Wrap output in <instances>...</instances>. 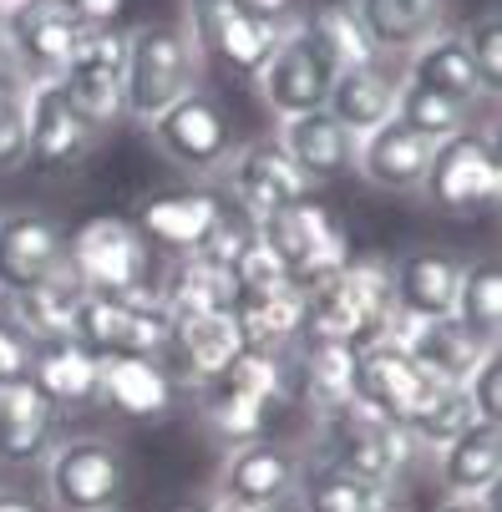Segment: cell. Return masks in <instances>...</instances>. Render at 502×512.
I'll return each instance as SVG.
<instances>
[{
  "instance_id": "6",
  "label": "cell",
  "mask_w": 502,
  "mask_h": 512,
  "mask_svg": "<svg viewBox=\"0 0 502 512\" xmlns=\"http://www.w3.org/2000/svg\"><path fill=\"white\" fill-rule=\"evenodd\" d=\"M340 77V66L330 56V46L320 41V31L310 21H295V26H284L269 61L254 71V82H259V102L274 112V122L284 117H300V112H320L330 87Z\"/></svg>"
},
{
  "instance_id": "35",
  "label": "cell",
  "mask_w": 502,
  "mask_h": 512,
  "mask_svg": "<svg viewBox=\"0 0 502 512\" xmlns=\"http://www.w3.org/2000/svg\"><path fill=\"white\" fill-rule=\"evenodd\" d=\"M300 502H305V512H401L396 492L350 477L335 462H315L300 472Z\"/></svg>"
},
{
  "instance_id": "33",
  "label": "cell",
  "mask_w": 502,
  "mask_h": 512,
  "mask_svg": "<svg viewBox=\"0 0 502 512\" xmlns=\"http://www.w3.org/2000/svg\"><path fill=\"white\" fill-rule=\"evenodd\" d=\"M26 376L46 391V401L56 411H77V406H92L97 401L102 355H92L77 340H51V345H36L31 350V371Z\"/></svg>"
},
{
  "instance_id": "30",
  "label": "cell",
  "mask_w": 502,
  "mask_h": 512,
  "mask_svg": "<svg viewBox=\"0 0 502 512\" xmlns=\"http://www.w3.org/2000/svg\"><path fill=\"white\" fill-rule=\"evenodd\" d=\"M82 295L87 289L71 279V269L61 264L51 279L21 289V295L0 300V305H6V325L11 330H21L31 345H51V340H71V315H77Z\"/></svg>"
},
{
  "instance_id": "36",
  "label": "cell",
  "mask_w": 502,
  "mask_h": 512,
  "mask_svg": "<svg viewBox=\"0 0 502 512\" xmlns=\"http://www.w3.org/2000/svg\"><path fill=\"white\" fill-rule=\"evenodd\" d=\"M300 381L315 421H330L355 406V350L350 345H305Z\"/></svg>"
},
{
  "instance_id": "29",
  "label": "cell",
  "mask_w": 502,
  "mask_h": 512,
  "mask_svg": "<svg viewBox=\"0 0 502 512\" xmlns=\"http://www.w3.org/2000/svg\"><path fill=\"white\" fill-rule=\"evenodd\" d=\"M6 16H11V31L31 66V82H56V71L66 66L71 46L82 36V21L61 0H16V6H6Z\"/></svg>"
},
{
  "instance_id": "49",
  "label": "cell",
  "mask_w": 502,
  "mask_h": 512,
  "mask_svg": "<svg viewBox=\"0 0 502 512\" xmlns=\"http://www.w3.org/2000/svg\"><path fill=\"white\" fill-rule=\"evenodd\" d=\"M61 6L77 16L82 26H112L117 16H122V6L127 0H61Z\"/></svg>"
},
{
  "instance_id": "7",
  "label": "cell",
  "mask_w": 502,
  "mask_h": 512,
  "mask_svg": "<svg viewBox=\"0 0 502 512\" xmlns=\"http://www.w3.org/2000/svg\"><path fill=\"white\" fill-rule=\"evenodd\" d=\"M168 335H173V320L158 305L153 289H137V295H82L77 315H71V340L87 345L92 355L163 360Z\"/></svg>"
},
{
  "instance_id": "3",
  "label": "cell",
  "mask_w": 502,
  "mask_h": 512,
  "mask_svg": "<svg viewBox=\"0 0 502 512\" xmlns=\"http://www.w3.org/2000/svg\"><path fill=\"white\" fill-rule=\"evenodd\" d=\"M41 477L51 512H117L127 492V457L112 436H56Z\"/></svg>"
},
{
  "instance_id": "42",
  "label": "cell",
  "mask_w": 502,
  "mask_h": 512,
  "mask_svg": "<svg viewBox=\"0 0 502 512\" xmlns=\"http://www.w3.org/2000/svg\"><path fill=\"white\" fill-rule=\"evenodd\" d=\"M310 26L320 31V41L330 46V56H335V66L345 71V66H361V61H371L376 51L366 46V36H361V26H355V16L345 11V6H325L320 16H310Z\"/></svg>"
},
{
  "instance_id": "14",
  "label": "cell",
  "mask_w": 502,
  "mask_h": 512,
  "mask_svg": "<svg viewBox=\"0 0 502 512\" xmlns=\"http://www.w3.org/2000/svg\"><path fill=\"white\" fill-rule=\"evenodd\" d=\"M432 386L437 381L391 340H371L355 350V406H366L371 416L406 426L416 416V406L432 396Z\"/></svg>"
},
{
  "instance_id": "37",
  "label": "cell",
  "mask_w": 502,
  "mask_h": 512,
  "mask_svg": "<svg viewBox=\"0 0 502 512\" xmlns=\"http://www.w3.org/2000/svg\"><path fill=\"white\" fill-rule=\"evenodd\" d=\"M452 320L462 330H472L482 345H497V335H502V269H497V259L462 264Z\"/></svg>"
},
{
  "instance_id": "4",
  "label": "cell",
  "mask_w": 502,
  "mask_h": 512,
  "mask_svg": "<svg viewBox=\"0 0 502 512\" xmlns=\"http://www.w3.org/2000/svg\"><path fill=\"white\" fill-rule=\"evenodd\" d=\"M421 193L437 213L452 218H477L497 203L502 193V153H497V127H467L447 142H437L432 168L421 178Z\"/></svg>"
},
{
  "instance_id": "18",
  "label": "cell",
  "mask_w": 502,
  "mask_h": 512,
  "mask_svg": "<svg viewBox=\"0 0 502 512\" xmlns=\"http://www.w3.org/2000/svg\"><path fill=\"white\" fill-rule=\"evenodd\" d=\"M61 411L46 401V391L31 376L0 381V467L26 472L41 467L46 452L56 447Z\"/></svg>"
},
{
  "instance_id": "40",
  "label": "cell",
  "mask_w": 502,
  "mask_h": 512,
  "mask_svg": "<svg viewBox=\"0 0 502 512\" xmlns=\"http://www.w3.org/2000/svg\"><path fill=\"white\" fill-rule=\"evenodd\" d=\"M203 421H208L213 436H224L229 447H239V442L264 436L269 406H259V401H249V396H239V391L213 381V386H203Z\"/></svg>"
},
{
  "instance_id": "32",
  "label": "cell",
  "mask_w": 502,
  "mask_h": 512,
  "mask_svg": "<svg viewBox=\"0 0 502 512\" xmlns=\"http://www.w3.org/2000/svg\"><path fill=\"white\" fill-rule=\"evenodd\" d=\"M437 477L447 497H497L502 477V426L472 421L457 442L437 452Z\"/></svg>"
},
{
  "instance_id": "12",
  "label": "cell",
  "mask_w": 502,
  "mask_h": 512,
  "mask_svg": "<svg viewBox=\"0 0 502 512\" xmlns=\"http://www.w3.org/2000/svg\"><path fill=\"white\" fill-rule=\"evenodd\" d=\"M188 36L198 46V56H213L224 61L234 71H244V77H254V71L269 61L274 41H279V21L269 16H254L244 0H188Z\"/></svg>"
},
{
  "instance_id": "28",
  "label": "cell",
  "mask_w": 502,
  "mask_h": 512,
  "mask_svg": "<svg viewBox=\"0 0 502 512\" xmlns=\"http://www.w3.org/2000/svg\"><path fill=\"white\" fill-rule=\"evenodd\" d=\"M219 213H224L219 193H158L142 203V213L132 224L142 229V239L153 249H168L173 259H183V254H198L208 244Z\"/></svg>"
},
{
  "instance_id": "20",
  "label": "cell",
  "mask_w": 502,
  "mask_h": 512,
  "mask_svg": "<svg viewBox=\"0 0 502 512\" xmlns=\"http://www.w3.org/2000/svg\"><path fill=\"white\" fill-rule=\"evenodd\" d=\"M244 325L234 310H213V315H188V320H173V335H168V350L173 355V381H188V386H213L229 365L244 355Z\"/></svg>"
},
{
  "instance_id": "53",
  "label": "cell",
  "mask_w": 502,
  "mask_h": 512,
  "mask_svg": "<svg viewBox=\"0 0 502 512\" xmlns=\"http://www.w3.org/2000/svg\"><path fill=\"white\" fill-rule=\"evenodd\" d=\"M173 512H203V507H173Z\"/></svg>"
},
{
  "instance_id": "31",
  "label": "cell",
  "mask_w": 502,
  "mask_h": 512,
  "mask_svg": "<svg viewBox=\"0 0 502 512\" xmlns=\"http://www.w3.org/2000/svg\"><path fill=\"white\" fill-rule=\"evenodd\" d=\"M153 295L168 310V320H188V315L234 310L239 305V284H234V269L213 264L203 254H183V259H173V269L163 274V284L153 289Z\"/></svg>"
},
{
  "instance_id": "45",
  "label": "cell",
  "mask_w": 502,
  "mask_h": 512,
  "mask_svg": "<svg viewBox=\"0 0 502 512\" xmlns=\"http://www.w3.org/2000/svg\"><path fill=\"white\" fill-rule=\"evenodd\" d=\"M462 396H467V406H472L477 421L502 426V360H497V350H487L472 365V376L462 381Z\"/></svg>"
},
{
  "instance_id": "50",
  "label": "cell",
  "mask_w": 502,
  "mask_h": 512,
  "mask_svg": "<svg viewBox=\"0 0 502 512\" xmlns=\"http://www.w3.org/2000/svg\"><path fill=\"white\" fill-rule=\"evenodd\" d=\"M0 512H51L46 497L26 492V487H0Z\"/></svg>"
},
{
  "instance_id": "16",
  "label": "cell",
  "mask_w": 502,
  "mask_h": 512,
  "mask_svg": "<svg viewBox=\"0 0 502 512\" xmlns=\"http://www.w3.org/2000/svg\"><path fill=\"white\" fill-rule=\"evenodd\" d=\"M300 452L284 447V442H269V436H254V442H239L229 447L224 467H219V487L234 502H249V507H284L295 492H300Z\"/></svg>"
},
{
  "instance_id": "34",
  "label": "cell",
  "mask_w": 502,
  "mask_h": 512,
  "mask_svg": "<svg viewBox=\"0 0 502 512\" xmlns=\"http://www.w3.org/2000/svg\"><path fill=\"white\" fill-rule=\"evenodd\" d=\"M239 325H244V340L254 350H284L305 340V315H310V295L300 284H279L269 295H249L234 305Z\"/></svg>"
},
{
  "instance_id": "41",
  "label": "cell",
  "mask_w": 502,
  "mask_h": 512,
  "mask_svg": "<svg viewBox=\"0 0 502 512\" xmlns=\"http://www.w3.org/2000/svg\"><path fill=\"white\" fill-rule=\"evenodd\" d=\"M219 386H229V391H239V396H249L259 406H274L284 396V386H290L284 350H254V345H244V355L219 376Z\"/></svg>"
},
{
  "instance_id": "26",
  "label": "cell",
  "mask_w": 502,
  "mask_h": 512,
  "mask_svg": "<svg viewBox=\"0 0 502 512\" xmlns=\"http://www.w3.org/2000/svg\"><path fill=\"white\" fill-rule=\"evenodd\" d=\"M97 401L127 421H163L178 401V381L153 355H102Z\"/></svg>"
},
{
  "instance_id": "43",
  "label": "cell",
  "mask_w": 502,
  "mask_h": 512,
  "mask_svg": "<svg viewBox=\"0 0 502 512\" xmlns=\"http://www.w3.org/2000/svg\"><path fill=\"white\" fill-rule=\"evenodd\" d=\"M462 41H467V51H472V66H477L487 97L497 102V92H502V21H497V11H487L482 21H472V26L462 31Z\"/></svg>"
},
{
  "instance_id": "8",
  "label": "cell",
  "mask_w": 502,
  "mask_h": 512,
  "mask_svg": "<svg viewBox=\"0 0 502 512\" xmlns=\"http://www.w3.org/2000/svg\"><path fill=\"white\" fill-rule=\"evenodd\" d=\"M259 239L279 254V264L290 269V284H300L305 295H310V289H320L350 259L340 218L325 203H315V198L284 208L274 218H259Z\"/></svg>"
},
{
  "instance_id": "54",
  "label": "cell",
  "mask_w": 502,
  "mask_h": 512,
  "mask_svg": "<svg viewBox=\"0 0 502 512\" xmlns=\"http://www.w3.org/2000/svg\"><path fill=\"white\" fill-rule=\"evenodd\" d=\"M6 6H16V0H0V11H6Z\"/></svg>"
},
{
  "instance_id": "39",
  "label": "cell",
  "mask_w": 502,
  "mask_h": 512,
  "mask_svg": "<svg viewBox=\"0 0 502 512\" xmlns=\"http://www.w3.org/2000/svg\"><path fill=\"white\" fill-rule=\"evenodd\" d=\"M472 117H477V112H472V107H462V102H452V97H437V92H421V87H406V82H401L396 122H406V127H411V132H421V137L447 142V137H457V132L477 127Z\"/></svg>"
},
{
  "instance_id": "10",
  "label": "cell",
  "mask_w": 502,
  "mask_h": 512,
  "mask_svg": "<svg viewBox=\"0 0 502 512\" xmlns=\"http://www.w3.org/2000/svg\"><path fill=\"white\" fill-rule=\"evenodd\" d=\"M320 426L330 431V457L325 462L345 467L361 482H376L386 492H396L406 467L416 462V442L406 436V426H396L386 416H371L366 406H350V411H340Z\"/></svg>"
},
{
  "instance_id": "22",
  "label": "cell",
  "mask_w": 502,
  "mask_h": 512,
  "mask_svg": "<svg viewBox=\"0 0 502 512\" xmlns=\"http://www.w3.org/2000/svg\"><path fill=\"white\" fill-rule=\"evenodd\" d=\"M366 46L386 61H406L416 46L447 31V0H350Z\"/></svg>"
},
{
  "instance_id": "38",
  "label": "cell",
  "mask_w": 502,
  "mask_h": 512,
  "mask_svg": "<svg viewBox=\"0 0 502 512\" xmlns=\"http://www.w3.org/2000/svg\"><path fill=\"white\" fill-rule=\"evenodd\" d=\"M472 421L477 416H472L462 386H432V396H426L416 406V416L406 421V436L416 442V452H442L447 442H457Z\"/></svg>"
},
{
  "instance_id": "19",
  "label": "cell",
  "mask_w": 502,
  "mask_h": 512,
  "mask_svg": "<svg viewBox=\"0 0 502 512\" xmlns=\"http://www.w3.org/2000/svg\"><path fill=\"white\" fill-rule=\"evenodd\" d=\"M381 340L401 345L437 386H462L472 376V365L487 350H497V345H482L472 330H462L452 315L447 320H401V315H391V325L381 330Z\"/></svg>"
},
{
  "instance_id": "1",
  "label": "cell",
  "mask_w": 502,
  "mask_h": 512,
  "mask_svg": "<svg viewBox=\"0 0 502 512\" xmlns=\"http://www.w3.org/2000/svg\"><path fill=\"white\" fill-rule=\"evenodd\" d=\"M391 325V259L350 254L320 289H310L305 345H350L361 350Z\"/></svg>"
},
{
  "instance_id": "46",
  "label": "cell",
  "mask_w": 502,
  "mask_h": 512,
  "mask_svg": "<svg viewBox=\"0 0 502 512\" xmlns=\"http://www.w3.org/2000/svg\"><path fill=\"white\" fill-rule=\"evenodd\" d=\"M26 168V92H0V173Z\"/></svg>"
},
{
  "instance_id": "17",
  "label": "cell",
  "mask_w": 502,
  "mask_h": 512,
  "mask_svg": "<svg viewBox=\"0 0 502 512\" xmlns=\"http://www.w3.org/2000/svg\"><path fill=\"white\" fill-rule=\"evenodd\" d=\"M229 178V193H234V208H244L254 224L259 218H274L284 208H295L305 203L315 188L300 178V168L284 158L274 142H249V148H239L224 168Z\"/></svg>"
},
{
  "instance_id": "2",
  "label": "cell",
  "mask_w": 502,
  "mask_h": 512,
  "mask_svg": "<svg viewBox=\"0 0 502 512\" xmlns=\"http://www.w3.org/2000/svg\"><path fill=\"white\" fill-rule=\"evenodd\" d=\"M203 56L178 21H148L127 31V56H122V112L137 117L142 127L158 122L173 102L198 92Z\"/></svg>"
},
{
  "instance_id": "44",
  "label": "cell",
  "mask_w": 502,
  "mask_h": 512,
  "mask_svg": "<svg viewBox=\"0 0 502 512\" xmlns=\"http://www.w3.org/2000/svg\"><path fill=\"white\" fill-rule=\"evenodd\" d=\"M234 284H239V300H249V295H269V289L290 284V269L279 264V254H274L264 239H254V244L239 254V264H234Z\"/></svg>"
},
{
  "instance_id": "21",
  "label": "cell",
  "mask_w": 502,
  "mask_h": 512,
  "mask_svg": "<svg viewBox=\"0 0 502 512\" xmlns=\"http://www.w3.org/2000/svg\"><path fill=\"white\" fill-rule=\"evenodd\" d=\"M274 148L300 168V178H305L310 188L340 183L345 173H355V137H350L325 107L274 122Z\"/></svg>"
},
{
  "instance_id": "11",
  "label": "cell",
  "mask_w": 502,
  "mask_h": 512,
  "mask_svg": "<svg viewBox=\"0 0 502 512\" xmlns=\"http://www.w3.org/2000/svg\"><path fill=\"white\" fill-rule=\"evenodd\" d=\"M148 137L158 142V153L173 168H183L193 178H219L229 168V158L239 153L229 117L219 112V102L203 97V92L173 102L158 122H148Z\"/></svg>"
},
{
  "instance_id": "5",
  "label": "cell",
  "mask_w": 502,
  "mask_h": 512,
  "mask_svg": "<svg viewBox=\"0 0 502 512\" xmlns=\"http://www.w3.org/2000/svg\"><path fill=\"white\" fill-rule=\"evenodd\" d=\"M66 269L87 295H137L153 274V244L132 218L97 213L77 234H66Z\"/></svg>"
},
{
  "instance_id": "48",
  "label": "cell",
  "mask_w": 502,
  "mask_h": 512,
  "mask_svg": "<svg viewBox=\"0 0 502 512\" xmlns=\"http://www.w3.org/2000/svg\"><path fill=\"white\" fill-rule=\"evenodd\" d=\"M31 340L21 335V330H11L6 320H0V381H16V376H26L31 371Z\"/></svg>"
},
{
  "instance_id": "9",
  "label": "cell",
  "mask_w": 502,
  "mask_h": 512,
  "mask_svg": "<svg viewBox=\"0 0 502 512\" xmlns=\"http://www.w3.org/2000/svg\"><path fill=\"white\" fill-rule=\"evenodd\" d=\"M122 56H127V36L117 26H82L66 66L56 71V87L82 112L92 132H107L117 117H127L122 112Z\"/></svg>"
},
{
  "instance_id": "13",
  "label": "cell",
  "mask_w": 502,
  "mask_h": 512,
  "mask_svg": "<svg viewBox=\"0 0 502 512\" xmlns=\"http://www.w3.org/2000/svg\"><path fill=\"white\" fill-rule=\"evenodd\" d=\"M97 132L82 122V112L66 102L56 82H31L26 87V168L36 173H77L92 158Z\"/></svg>"
},
{
  "instance_id": "27",
  "label": "cell",
  "mask_w": 502,
  "mask_h": 512,
  "mask_svg": "<svg viewBox=\"0 0 502 512\" xmlns=\"http://www.w3.org/2000/svg\"><path fill=\"white\" fill-rule=\"evenodd\" d=\"M401 82L406 87H421V92H437V97H452V102H462L472 112L492 107V97H487V87L477 77L462 31H442V36H432L426 46H416L406 56V66H401Z\"/></svg>"
},
{
  "instance_id": "52",
  "label": "cell",
  "mask_w": 502,
  "mask_h": 512,
  "mask_svg": "<svg viewBox=\"0 0 502 512\" xmlns=\"http://www.w3.org/2000/svg\"><path fill=\"white\" fill-rule=\"evenodd\" d=\"M244 6L254 11V16H269V21H284V11L295 6V0H244Z\"/></svg>"
},
{
  "instance_id": "23",
  "label": "cell",
  "mask_w": 502,
  "mask_h": 512,
  "mask_svg": "<svg viewBox=\"0 0 502 512\" xmlns=\"http://www.w3.org/2000/svg\"><path fill=\"white\" fill-rule=\"evenodd\" d=\"M437 142L411 132L406 122H381L376 132L355 137V173L381 193H421V178L432 168Z\"/></svg>"
},
{
  "instance_id": "51",
  "label": "cell",
  "mask_w": 502,
  "mask_h": 512,
  "mask_svg": "<svg viewBox=\"0 0 502 512\" xmlns=\"http://www.w3.org/2000/svg\"><path fill=\"white\" fill-rule=\"evenodd\" d=\"M432 512H497V497H442Z\"/></svg>"
},
{
  "instance_id": "15",
  "label": "cell",
  "mask_w": 502,
  "mask_h": 512,
  "mask_svg": "<svg viewBox=\"0 0 502 512\" xmlns=\"http://www.w3.org/2000/svg\"><path fill=\"white\" fill-rule=\"evenodd\" d=\"M66 264V229L51 213L16 208L0 213V300L51 279Z\"/></svg>"
},
{
  "instance_id": "25",
  "label": "cell",
  "mask_w": 502,
  "mask_h": 512,
  "mask_svg": "<svg viewBox=\"0 0 502 512\" xmlns=\"http://www.w3.org/2000/svg\"><path fill=\"white\" fill-rule=\"evenodd\" d=\"M396 97H401V66L386 61V56H371L361 66H345L340 77H335V87L325 97V112L350 137H366L381 122L396 117Z\"/></svg>"
},
{
  "instance_id": "47",
  "label": "cell",
  "mask_w": 502,
  "mask_h": 512,
  "mask_svg": "<svg viewBox=\"0 0 502 512\" xmlns=\"http://www.w3.org/2000/svg\"><path fill=\"white\" fill-rule=\"evenodd\" d=\"M31 87V66L21 56V41L11 31V16L0 11V92H26Z\"/></svg>"
},
{
  "instance_id": "24",
  "label": "cell",
  "mask_w": 502,
  "mask_h": 512,
  "mask_svg": "<svg viewBox=\"0 0 502 512\" xmlns=\"http://www.w3.org/2000/svg\"><path fill=\"white\" fill-rule=\"evenodd\" d=\"M462 259L447 249H411L391 264V315L401 320H447L457 305Z\"/></svg>"
}]
</instances>
